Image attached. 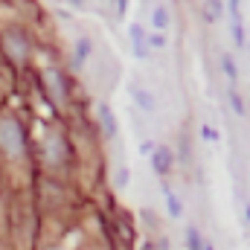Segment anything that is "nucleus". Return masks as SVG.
Here are the masks:
<instances>
[{
	"label": "nucleus",
	"mask_w": 250,
	"mask_h": 250,
	"mask_svg": "<svg viewBox=\"0 0 250 250\" xmlns=\"http://www.w3.org/2000/svg\"><path fill=\"white\" fill-rule=\"evenodd\" d=\"M90 53H93L90 38H79V41H76V50H73V64H76V67H84V62L90 59Z\"/></svg>",
	"instance_id": "10"
},
{
	"label": "nucleus",
	"mask_w": 250,
	"mask_h": 250,
	"mask_svg": "<svg viewBox=\"0 0 250 250\" xmlns=\"http://www.w3.org/2000/svg\"><path fill=\"white\" fill-rule=\"evenodd\" d=\"M143 250H154V248H151V245H143Z\"/></svg>",
	"instance_id": "21"
},
{
	"label": "nucleus",
	"mask_w": 250,
	"mask_h": 250,
	"mask_svg": "<svg viewBox=\"0 0 250 250\" xmlns=\"http://www.w3.org/2000/svg\"><path fill=\"white\" fill-rule=\"evenodd\" d=\"M128 38H131V50H134V56L137 59H148V32H146V26L143 23H131L128 26Z\"/></svg>",
	"instance_id": "3"
},
{
	"label": "nucleus",
	"mask_w": 250,
	"mask_h": 250,
	"mask_svg": "<svg viewBox=\"0 0 250 250\" xmlns=\"http://www.w3.org/2000/svg\"><path fill=\"white\" fill-rule=\"evenodd\" d=\"M172 166H175V154H172L169 146H157V148H151V169H154L157 178H166V175L172 172Z\"/></svg>",
	"instance_id": "2"
},
{
	"label": "nucleus",
	"mask_w": 250,
	"mask_h": 250,
	"mask_svg": "<svg viewBox=\"0 0 250 250\" xmlns=\"http://www.w3.org/2000/svg\"><path fill=\"white\" fill-rule=\"evenodd\" d=\"M187 239H189V250H201V242H204V239H201V233H198L195 227L187 230Z\"/></svg>",
	"instance_id": "16"
},
{
	"label": "nucleus",
	"mask_w": 250,
	"mask_h": 250,
	"mask_svg": "<svg viewBox=\"0 0 250 250\" xmlns=\"http://www.w3.org/2000/svg\"><path fill=\"white\" fill-rule=\"evenodd\" d=\"M6 53H9L15 62H26V53H29L26 38H23L21 32H6Z\"/></svg>",
	"instance_id": "5"
},
{
	"label": "nucleus",
	"mask_w": 250,
	"mask_h": 250,
	"mask_svg": "<svg viewBox=\"0 0 250 250\" xmlns=\"http://www.w3.org/2000/svg\"><path fill=\"white\" fill-rule=\"evenodd\" d=\"M248 67H250V64H248Z\"/></svg>",
	"instance_id": "22"
},
{
	"label": "nucleus",
	"mask_w": 250,
	"mask_h": 250,
	"mask_svg": "<svg viewBox=\"0 0 250 250\" xmlns=\"http://www.w3.org/2000/svg\"><path fill=\"white\" fill-rule=\"evenodd\" d=\"M245 221L250 224V201H245Z\"/></svg>",
	"instance_id": "20"
},
{
	"label": "nucleus",
	"mask_w": 250,
	"mask_h": 250,
	"mask_svg": "<svg viewBox=\"0 0 250 250\" xmlns=\"http://www.w3.org/2000/svg\"><path fill=\"white\" fill-rule=\"evenodd\" d=\"M0 148L9 157H21L23 154V128L15 117H3L0 120Z\"/></svg>",
	"instance_id": "1"
},
{
	"label": "nucleus",
	"mask_w": 250,
	"mask_h": 250,
	"mask_svg": "<svg viewBox=\"0 0 250 250\" xmlns=\"http://www.w3.org/2000/svg\"><path fill=\"white\" fill-rule=\"evenodd\" d=\"M117 3V15H125V6H128V0H114Z\"/></svg>",
	"instance_id": "18"
},
{
	"label": "nucleus",
	"mask_w": 250,
	"mask_h": 250,
	"mask_svg": "<svg viewBox=\"0 0 250 250\" xmlns=\"http://www.w3.org/2000/svg\"><path fill=\"white\" fill-rule=\"evenodd\" d=\"M218 62H221V73L230 79V84H236V82H239V67H236V59H233L230 53H221V59H218Z\"/></svg>",
	"instance_id": "11"
},
{
	"label": "nucleus",
	"mask_w": 250,
	"mask_h": 250,
	"mask_svg": "<svg viewBox=\"0 0 250 250\" xmlns=\"http://www.w3.org/2000/svg\"><path fill=\"white\" fill-rule=\"evenodd\" d=\"M227 99H230V105H233V114H236V117H245V99L239 96L236 84H230V87H227Z\"/></svg>",
	"instance_id": "13"
},
{
	"label": "nucleus",
	"mask_w": 250,
	"mask_h": 250,
	"mask_svg": "<svg viewBox=\"0 0 250 250\" xmlns=\"http://www.w3.org/2000/svg\"><path fill=\"white\" fill-rule=\"evenodd\" d=\"M169 23H172V15H169L166 3L151 6V26H154V32H166V29H169Z\"/></svg>",
	"instance_id": "9"
},
{
	"label": "nucleus",
	"mask_w": 250,
	"mask_h": 250,
	"mask_svg": "<svg viewBox=\"0 0 250 250\" xmlns=\"http://www.w3.org/2000/svg\"><path fill=\"white\" fill-rule=\"evenodd\" d=\"M201 140L204 143H218V131H215V125H209V123H201Z\"/></svg>",
	"instance_id": "15"
},
{
	"label": "nucleus",
	"mask_w": 250,
	"mask_h": 250,
	"mask_svg": "<svg viewBox=\"0 0 250 250\" xmlns=\"http://www.w3.org/2000/svg\"><path fill=\"white\" fill-rule=\"evenodd\" d=\"M128 93H131V99L137 102V108H140L143 114H148V117H151V114L157 111V99H154V93H148L146 87H140V84H131V90H128Z\"/></svg>",
	"instance_id": "4"
},
{
	"label": "nucleus",
	"mask_w": 250,
	"mask_h": 250,
	"mask_svg": "<svg viewBox=\"0 0 250 250\" xmlns=\"http://www.w3.org/2000/svg\"><path fill=\"white\" fill-rule=\"evenodd\" d=\"M201 250H215V248H212V242H209V239H204V242H201Z\"/></svg>",
	"instance_id": "19"
},
{
	"label": "nucleus",
	"mask_w": 250,
	"mask_h": 250,
	"mask_svg": "<svg viewBox=\"0 0 250 250\" xmlns=\"http://www.w3.org/2000/svg\"><path fill=\"white\" fill-rule=\"evenodd\" d=\"M96 117H99V125H102V134H105L108 140H114V137H117V117H114V111H111L108 105H99Z\"/></svg>",
	"instance_id": "8"
},
{
	"label": "nucleus",
	"mask_w": 250,
	"mask_h": 250,
	"mask_svg": "<svg viewBox=\"0 0 250 250\" xmlns=\"http://www.w3.org/2000/svg\"><path fill=\"white\" fill-rule=\"evenodd\" d=\"M221 12H224V3H221V0H207V3H204V18H207L209 23H215V21L221 18Z\"/></svg>",
	"instance_id": "12"
},
{
	"label": "nucleus",
	"mask_w": 250,
	"mask_h": 250,
	"mask_svg": "<svg viewBox=\"0 0 250 250\" xmlns=\"http://www.w3.org/2000/svg\"><path fill=\"white\" fill-rule=\"evenodd\" d=\"M44 82H47V90H50V96L62 105L64 99H67V93H64V79L62 73L56 70V67H50V70H44Z\"/></svg>",
	"instance_id": "6"
},
{
	"label": "nucleus",
	"mask_w": 250,
	"mask_h": 250,
	"mask_svg": "<svg viewBox=\"0 0 250 250\" xmlns=\"http://www.w3.org/2000/svg\"><path fill=\"white\" fill-rule=\"evenodd\" d=\"M166 44H169L166 32H148V50H166Z\"/></svg>",
	"instance_id": "14"
},
{
	"label": "nucleus",
	"mask_w": 250,
	"mask_h": 250,
	"mask_svg": "<svg viewBox=\"0 0 250 250\" xmlns=\"http://www.w3.org/2000/svg\"><path fill=\"white\" fill-rule=\"evenodd\" d=\"M160 192H163V198H166V212H169L172 218H181V215H184V207H181V198H178V192L169 187L166 181H160Z\"/></svg>",
	"instance_id": "7"
},
{
	"label": "nucleus",
	"mask_w": 250,
	"mask_h": 250,
	"mask_svg": "<svg viewBox=\"0 0 250 250\" xmlns=\"http://www.w3.org/2000/svg\"><path fill=\"white\" fill-rule=\"evenodd\" d=\"M117 187L120 189L128 187V169H120V172H117Z\"/></svg>",
	"instance_id": "17"
}]
</instances>
